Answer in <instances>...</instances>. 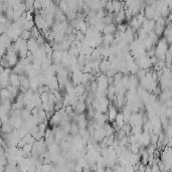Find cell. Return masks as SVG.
Returning <instances> with one entry per match:
<instances>
[{
    "label": "cell",
    "mask_w": 172,
    "mask_h": 172,
    "mask_svg": "<svg viewBox=\"0 0 172 172\" xmlns=\"http://www.w3.org/2000/svg\"><path fill=\"white\" fill-rule=\"evenodd\" d=\"M107 113H108V116H107V119L110 120V122H114L115 118L117 116V109L115 106H110L107 110Z\"/></svg>",
    "instance_id": "cell-1"
}]
</instances>
